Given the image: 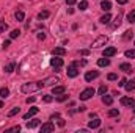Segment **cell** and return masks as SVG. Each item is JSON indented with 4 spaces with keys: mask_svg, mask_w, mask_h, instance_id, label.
<instances>
[{
    "mask_svg": "<svg viewBox=\"0 0 135 133\" xmlns=\"http://www.w3.org/2000/svg\"><path fill=\"white\" fill-rule=\"evenodd\" d=\"M99 125H101V119H98V117H94L93 121H90V122H88V129H93V130H94V129H98Z\"/></svg>",
    "mask_w": 135,
    "mask_h": 133,
    "instance_id": "obj_13",
    "label": "cell"
},
{
    "mask_svg": "<svg viewBox=\"0 0 135 133\" xmlns=\"http://www.w3.org/2000/svg\"><path fill=\"white\" fill-rule=\"evenodd\" d=\"M14 67H16V63H9L8 66L5 67V72H8V74H11V72L14 70Z\"/></svg>",
    "mask_w": 135,
    "mask_h": 133,
    "instance_id": "obj_28",
    "label": "cell"
},
{
    "mask_svg": "<svg viewBox=\"0 0 135 133\" xmlns=\"http://www.w3.org/2000/svg\"><path fill=\"white\" fill-rule=\"evenodd\" d=\"M6 28H8V24H6V22H3V21H2V22H0V33H2V32H5V30H6Z\"/></svg>",
    "mask_w": 135,
    "mask_h": 133,
    "instance_id": "obj_35",
    "label": "cell"
},
{
    "mask_svg": "<svg viewBox=\"0 0 135 133\" xmlns=\"http://www.w3.org/2000/svg\"><path fill=\"white\" fill-rule=\"evenodd\" d=\"M75 2H77V0H66V3H68V5H74Z\"/></svg>",
    "mask_w": 135,
    "mask_h": 133,
    "instance_id": "obj_46",
    "label": "cell"
},
{
    "mask_svg": "<svg viewBox=\"0 0 135 133\" xmlns=\"http://www.w3.org/2000/svg\"><path fill=\"white\" fill-rule=\"evenodd\" d=\"M124 88H126V91H134L135 89V78H132V80H129V81H126V85H124Z\"/></svg>",
    "mask_w": 135,
    "mask_h": 133,
    "instance_id": "obj_16",
    "label": "cell"
},
{
    "mask_svg": "<svg viewBox=\"0 0 135 133\" xmlns=\"http://www.w3.org/2000/svg\"><path fill=\"white\" fill-rule=\"evenodd\" d=\"M38 38H39V39H44V38H46V34L42 33V32H41V33L38 34Z\"/></svg>",
    "mask_w": 135,
    "mask_h": 133,
    "instance_id": "obj_47",
    "label": "cell"
},
{
    "mask_svg": "<svg viewBox=\"0 0 135 133\" xmlns=\"http://www.w3.org/2000/svg\"><path fill=\"white\" fill-rule=\"evenodd\" d=\"M9 44H11V41L8 39V41H5V42H3L2 45H3V49H6V47H9Z\"/></svg>",
    "mask_w": 135,
    "mask_h": 133,
    "instance_id": "obj_42",
    "label": "cell"
},
{
    "mask_svg": "<svg viewBox=\"0 0 135 133\" xmlns=\"http://www.w3.org/2000/svg\"><path fill=\"white\" fill-rule=\"evenodd\" d=\"M132 34H134L132 30H127V32H124V36H123V38H124V39H131V38H132Z\"/></svg>",
    "mask_w": 135,
    "mask_h": 133,
    "instance_id": "obj_34",
    "label": "cell"
},
{
    "mask_svg": "<svg viewBox=\"0 0 135 133\" xmlns=\"http://www.w3.org/2000/svg\"><path fill=\"white\" fill-rule=\"evenodd\" d=\"M9 96V89L8 88H0V97L2 99H6Z\"/></svg>",
    "mask_w": 135,
    "mask_h": 133,
    "instance_id": "obj_22",
    "label": "cell"
},
{
    "mask_svg": "<svg viewBox=\"0 0 135 133\" xmlns=\"http://www.w3.org/2000/svg\"><path fill=\"white\" fill-rule=\"evenodd\" d=\"M116 52H118V50H116L115 47H107V49L104 50V53H102V55H104L105 58H112V57H115V55H116Z\"/></svg>",
    "mask_w": 135,
    "mask_h": 133,
    "instance_id": "obj_8",
    "label": "cell"
},
{
    "mask_svg": "<svg viewBox=\"0 0 135 133\" xmlns=\"http://www.w3.org/2000/svg\"><path fill=\"white\" fill-rule=\"evenodd\" d=\"M58 81H60V78H58V77H49V78H46V80H44V85H46V86H54V85H55V83H58Z\"/></svg>",
    "mask_w": 135,
    "mask_h": 133,
    "instance_id": "obj_10",
    "label": "cell"
},
{
    "mask_svg": "<svg viewBox=\"0 0 135 133\" xmlns=\"http://www.w3.org/2000/svg\"><path fill=\"white\" fill-rule=\"evenodd\" d=\"M101 8L104 9V11H107V13H108V11L112 9V3H110L108 0H102V2H101Z\"/></svg>",
    "mask_w": 135,
    "mask_h": 133,
    "instance_id": "obj_17",
    "label": "cell"
},
{
    "mask_svg": "<svg viewBox=\"0 0 135 133\" xmlns=\"http://www.w3.org/2000/svg\"><path fill=\"white\" fill-rule=\"evenodd\" d=\"M126 58H135V49H131V50H126L124 52Z\"/></svg>",
    "mask_w": 135,
    "mask_h": 133,
    "instance_id": "obj_26",
    "label": "cell"
},
{
    "mask_svg": "<svg viewBox=\"0 0 135 133\" xmlns=\"http://www.w3.org/2000/svg\"><path fill=\"white\" fill-rule=\"evenodd\" d=\"M58 117H60V113H55V114L50 116V121H55V119H58Z\"/></svg>",
    "mask_w": 135,
    "mask_h": 133,
    "instance_id": "obj_41",
    "label": "cell"
},
{
    "mask_svg": "<svg viewBox=\"0 0 135 133\" xmlns=\"http://www.w3.org/2000/svg\"><path fill=\"white\" fill-rule=\"evenodd\" d=\"M77 75H79V69H77V66H75L74 63H71L69 67H68V77L74 78V77H77Z\"/></svg>",
    "mask_w": 135,
    "mask_h": 133,
    "instance_id": "obj_5",
    "label": "cell"
},
{
    "mask_svg": "<svg viewBox=\"0 0 135 133\" xmlns=\"http://www.w3.org/2000/svg\"><path fill=\"white\" fill-rule=\"evenodd\" d=\"M66 99H68V96L65 94V93H63V94H60V96L57 97V100H58V102H65Z\"/></svg>",
    "mask_w": 135,
    "mask_h": 133,
    "instance_id": "obj_37",
    "label": "cell"
},
{
    "mask_svg": "<svg viewBox=\"0 0 135 133\" xmlns=\"http://www.w3.org/2000/svg\"><path fill=\"white\" fill-rule=\"evenodd\" d=\"M99 77V70H88L86 74H85V80L86 81H91V80H94V78H98Z\"/></svg>",
    "mask_w": 135,
    "mask_h": 133,
    "instance_id": "obj_6",
    "label": "cell"
},
{
    "mask_svg": "<svg viewBox=\"0 0 135 133\" xmlns=\"http://www.w3.org/2000/svg\"><path fill=\"white\" fill-rule=\"evenodd\" d=\"M134 113H135V105H134Z\"/></svg>",
    "mask_w": 135,
    "mask_h": 133,
    "instance_id": "obj_49",
    "label": "cell"
},
{
    "mask_svg": "<svg viewBox=\"0 0 135 133\" xmlns=\"http://www.w3.org/2000/svg\"><path fill=\"white\" fill-rule=\"evenodd\" d=\"M105 93H107V86H105V85H102L101 88H99V94H101V96H104Z\"/></svg>",
    "mask_w": 135,
    "mask_h": 133,
    "instance_id": "obj_38",
    "label": "cell"
},
{
    "mask_svg": "<svg viewBox=\"0 0 135 133\" xmlns=\"http://www.w3.org/2000/svg\"><path fill=\"white\" fill-rule=\"evenodd\" d=\"M58 125H60V127H63V125H65V121H63L61 117H58Z\"/></svg>",
    "mask_w": 135,
    "mask_h": 133,
    "instance_id": "obj_43",
    "label": "cell"
},
{
    "mask_svg": "<svg viewBox=\"0 0 135 133\" xmlns=\"http://www.w3.org/2000/svg\"><path fill=\"white\" fill-rule=\"evenodd\" d=\"M38 111H39V110H38L36 106H33V108H30V110H28V113H25V114H24V119H25V121H27V119H30L32 116H35V114H38Z\"/></svg>",
    "mask_w": 135,
    "mask_h": 133,
    "instance_id": "obj_14",
    "label": "cell"
},
{
    "mask_svg": "<svg viewBox=\"0 0 135 133\" xmlns=\"http://www.w3.org/2000/svg\"><path fill=\"white\" fill-rule=\"evenodd\" d=\"M19 111H21V108H19V106H14L11 111H8V117H13V116L19 114Z\"/></svg>",
    "mask_w": 135,
    "mask_h": 133,
    "instance_id": "obj_23",
    "label": "cell"
},
{
    "mask_svg": "<svg viewBox=\"0 0 135 133\" xmlns=\"http://www.w3.org/2000/svg\"><path fill=\"white\" fill-rule=\"evenodd\" d=\"M116 2H118V3H119V5H124V3H127V2H129V0H116Z\"/></svg>",
    "mask_w": 135,
    "mask_h": 133,
    "instance_id": "obj_45",
    "label": "cell"
},
{
    "mask_svg": "<svg viewBox=\"0 0 135 133\" xmlns=\"http://www.w3.org/2000/svg\"><path fill=\"white\" fill-rule=\"evenodd\" d=\"M65 91H66L65 86H54V88H52V94H54V96H60V94H63Z\"/></svg>",
    "mask_w": 135,
    "mask_h": 133,
    "instance_id": "obj_12",
    "label": "cell"
},
{
    "mask_svg": "<svg viewBox=\"0 0 135 133\" xmlns=\"http://www.w3.org/2000/svg\"><path fill=\"white\" fill-rule=\"evenodd\" d=\"M121 25V14H118V17H116V22L113 24V28H118Z\"/></svg>",
    "mask_w": 135,
    "mask_h": 133,
    "instance_id": "obj_33",
    "label": "cell"
},
{
    "mask_svg": "<svg viewBox=\"0 0 135 133\" xmlns=\"http://www.w3.org/2000/svg\"><path fill=\"white\" fill-rule=\"evenodd\" d=\"M50 66L55 67V70H58L60 67L63 66V58H58L57 55H54V58L50 60Z\"/></svg>",
    "mask_w": 135,
    "mask_h": 133,
    "instance_id": "obj_4",
    "label": "cell"
},
{
    "mask_svg": "<svg viewBox=\"0 0 135 133\" xmlns=\"http://www.w3.org/2000/svg\"><path fill=\"white\" fill-rule=\"evenodd\" d=\"M102 103H104V105H112V103H113V97L104 94V96H102Z\"/></svg>",
    "mask_w": 135,
    "mask_h": 133,
    "instance_id": "obj_20",
    "label": "cell"
},
{
    "mask_svg": "<svg viewBox=\"0 0 135 133\" xmlns=\"http://www.w3.org/2000/svg\"><path fill=\"white\" fill-rule=\"evenodd\" d=\"M14 17H16V21H17V22H22V21H24V17H25V14H24V11L17 9V11L14 13Z\"/></svg>",
    "mask_w": 135,
    "mask_h": 133,
    "instance_id": "obj_19",
    "label": "cell"
},
{
    "mask_svg": "<svg viewBox=\"0 0 135 133\" xmlns=\"http://www.w3.org/2000/svg\"><path fill=\"white\" fill-rule=\"evenodd\" d=\"M42 86H46L44 85V81H33V83H24L22 85V88H21V91L24 93V94H30V93H35V91H39Z\"/></svg>",
    "mask_w": 135,
    "mask_h": 133,
    "instance_id": "obj_1",
    "label": "cell"
},
{
    "mask_svg": "<svg viewBox=\"0 0 135 133\" xmlns=\"http://www.w3.org/2000/svg\"><path fill=\"white\" fill-rule=\"evenodd\" d=\"M19 34H21V30H13V32L9 33V38H11V39H16V38H19Z\"/></svg>",
    "mask_w": 135,
    "mask_h": 133,
    "instance_id": "obj_29",
    "label": "cell"
},
{
    "mask_svg": "<svg viewBox=\"0 0 135 133\" xmlns=\"http://www.w3.org/2000/svg\"><path fill=\"white\" fill-rule=\"evenodd\" d=\"M107 78H108L110 81H113V80H118V75H116V74H108Z\"/></svg>",
    "mask_w": 135,
    "mask_h": 133,
    "instance_id": "obj_36",
    "label": "cell"
},
{
    "mask_svg": "<svg viewBox=\"0 0 135 133\" xmlns=\"http://www.w3.org/2000/svg\"><path fill=\"white\" fill-rule=\"evenodd\" d=\"M108 64H110V60H108V58H105V57L98 60V66H101V67H107Z\"/></svg>",
    "mask_w": 135,
    "mask_h": 133,
    "instance_id": "obj_18",
    "label": "cell"
},
{
    "mask_svg": "<svg viewBox=\"0 0 135 133\" xmlns=\"http://www.w3.org/2000/svg\"><path fill=\"white\" fill-rule=\"evenodd\" d=\"M25 102H27V103L30 105V103H33V102H35V97H28V99L25 100Z\"/></svg>",
    "mask_w": 135,
    "mask_h": 133,
    "instance_id": "obj_44",
    "label": "cell"
},
{
    "mask_svg": "<svg viewBox=\"0 0 135 133\" xmlns=\"http://www.w3.org/2000/svg\"><path fill=\"white\" fill-rule=\"evenodd\" d=\"M127 22H129V24H135V9L127 14Z\"/></svg>",
    "mask_w": 135,
    "mask_h": 133,
    "instance_id": "obj_24",
    "label": "cell"
},
{
    "mask_svg": "<svg viewBox=\"0 0 135 133\" xmlns=\"http://www.w3.org/2000/svg\"><path fill=\"white\" fill-rule=\"evenodd\" d=\"M99 21H101V24H104V25H105V24H110V21H112V16L107 13V14H104V16H102Z\"/></svg>",
    "mask_w": 135,
    "mask_h": 133,
    "instance_id": "obj_21",
    "label": "cell"
},
{
    "mask_svg": "<svg viewBox=\"0 0 135 133\" xmlns=\"http://www.w3.org/2000/svg\"><path fill=\"white\" fill-rule=\"evenodd\" d=\"M119 70H123L124 74H131L132 72V66L129 63H121L119 64Z\"/></svg>",
    "mask_w": 135,
    "mask_h": 133,
    "instance_id": "obj_11",
    "label": "cell"
},
{
    "mask_svg": "<svg viewBox=\"0 0 135 133\" xmlns=\"http://www.w3.org/2000/svg\"><path fill=\"white\" fill-rule=\"evenodd\" d=\"M121 105L123 106H134L135 100L132 97H121Z\"/></svg>",
    "mask_w": 135,
    "mask_h": 133,
    "instance_id": "obj_9",
    "label": "cell"
},
{
    "mask_svg": "<svg viewBox=\"0 0 135 133\" xmlns=\"http://www.w3.org/2000/svg\"><path fill=\"white\" fill-rule=\"evenodd\" d=\"M19 130H21V127L17 125V127H11V129H8L6 132H19Z\"/></svg>",
    "mask_w": 135,
    "mask_h": 133,
    "instance_id": "obj_39",
    "label": "cell"
},
{
    "mask_svg": "<svg viewBox=\"0 0 135 133\" xmlns=\"http://www.w3.org/2000/svg\"><path fill=\"white\" fill-rule=\"evenodd\" d=\"M93 96H94V89L93 88H86V89H83L80 93V100H88V99H91Z\"/></svg>",
    "mask_w": 135,
    "mask_h": 133,
    "instance_id": "obj_3",
    "label": "cell"
},
{
    "mask_svg": "<svg viewBox=\"0 0 135 133\" xmlns=\"http://www.w3.org/2000/svg\"><path fill=\"white\" fill-rule=\"evenodd\" d=\"M39 125V119H33L32 122H27V127L28 129H35V127H38Z\"/></svg>",
    "mask_w": 135,
    "mask_h": 133,
    "instance_id": "obj_25",
    "label": "cell"
},
{
    "mask_svg": "<svg viewBox=\"0 0 135 133\" xmlns=\"http://www.w3.org/2000/svg\"><path fill=\"white\" fill-rule=\"evenodd\" d=\"M55 130V125L52 122H46L41 125V133H47V132H54Z\"/></svg>",
    "mask_w": 135,
    "mask_h": 133,
    "instance_id": "obj_7",
    "label": "cell"
},
{
    "mask_svg": "<svg viewBox=\"0 0 135 133\" xmlns=\"http://www.w3.org/2000/svg\"><path fill=\"white\" fill-rule=\"evenodd\" d=\"M0 108H3V102L2 100H0Z\"/></svg>",
    "mask_w": 135,
    "mask_h": 133,
    "instance_id": "obj_48",
    "label": "cell"
},
{
    "mask_svg": "<svg viewBox=\"0 0 135 133\" xmlns=\"http://www.w3.org/2000/svg\"><path fill=\"white\" fill-rule=\"evenodd\" d=\"M52 55H57V57H63V55H66V50H65L63 47H55V49L52 50Z\"/></svg>",
    "mask_w": 135,
    "mask_h": 133,
    "instance_id": "obj_15",
    "label": "cell"
},
{
    "mask_svg": "<svg viewBox=\"0 0 135 133\" xmlns=\"http://www.w3.org/2000/svg\"><path fill=\"white\" fill-rule=\"evenodd\" d=\"M42 100H44L46 103H50V102L54 100V96H50V94H46V96H42Z\"/></svg>",
    "mask_w": 135,
    "mask_h": 133,
    "instance_id": "obj_31",
    "label": "cell"
},
{
    "mask_svg": "<svg viewBox=\"0 0 135 133\" xmlns=\"http://www.w3.org/2000/svg\"><path fill=\"white\" fill-rule=\"evenodd\" d=\"M126 81H127L126 78H121V80H119V83H118V86H121V88H123V86L126 85Z\"/></svg>",
    "mask_w": 135,
    "mask_h": 133,
    "instance_id": "obj_40",
    "label": "cell"
},
{
    "mask_svg": "<svg viewBox=\"0 0 135 133\" xmlns=\"http://www.w3.org/2000/svg\"><path fill=\"white\" fill-rule=\"evenodd\" d=\"M79 8H80V11H85V9L88 8V2H86V0H82V2L79 3Z\"/></svg>",
    "mask_w": 135,
    "mask_h": 133,
    "instance_id": "obj_27",
    "label": "cell"
},
{
    "mask_svg": "<svg viewBox=\"0 0 135 133\" xmlns=\"http://www.w3.org/2000/svg\"><path fill=\"white\" fill-rule=\"evenodd\" d=\"M46 17H49V11H41L38 14V19H46Z\"/></svg>",
    "mask_w": 135,
    "mask_h": 133,
    "instance_id": "obj_32",
    "label": "cell"
},
{
    "mask_svg": "<svg viewBox=\"0 0 135 133\" xmlns=\"http://www.w3.org/2000/svg\"><path fill=\"white\" fill-rule=\"evenodd\" d=\"M107 41H108V38L107 36H98L94 41H93V44H91V47H94V49H98V47H102V45H105L107 44Z\"/></svg>",
    "mask_w": 135,
    "mask_h": 133,
    "instance_id": "obj_2",
    "label": "cell"
},
{
    "mask_svg": "<svg viewBox=\"0 0 135 133\" xmlns=\"http://www.w3.org/2000/svg\"><path fill=\"white\" fill-rule=\"evenodd\" d=\"M119 114V111L116 110V108H113V110H108V116L110 117H115V116H118Z\"/></svg>",
    "mask_w": 135,
    "mask_h": 133,
    "instance_id": "obj_30",
    "label": "cell"
}]
</instances>
